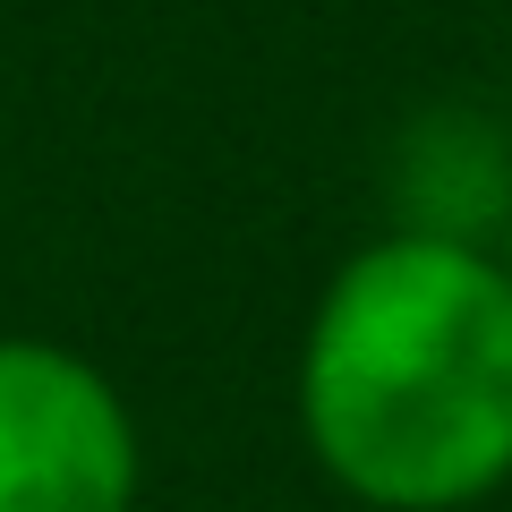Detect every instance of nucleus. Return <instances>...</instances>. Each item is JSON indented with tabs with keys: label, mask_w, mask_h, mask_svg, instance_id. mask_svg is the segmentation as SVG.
Returning <instances> with one entry per match:
<instances>
[{
	"label": "nucleus",
	"mask_w": 512,
	"mask_h": 512,
	"mask_svg": "<svg viewBox=\"0 0 512 512\" xmlns=\"http://www.w3.org/2000/svg\"><path fill=\"white\" fill-rule=\"evenodd\" d=\"M299 436L367 512H470L512 487V274L461 231L350 248L299 333Z\"/></svg>",
	"instance_id": "obj_1"
},
{
	"label": "nucleus",
	"mask_w": 512,
	"mask_h": 512,
	"mask_svg": "<svg viewBox=\"0 0 512 512\" xmlns=\"http://www.w3.org/2000/svg\"><path fill=\"white\" fill-rule=\"evenodd\" d=\"M146 436L128 393L69 342L0 333V512H137Z\"/></svg>",
	"instance_id": "obj_2"
},
{
	"label": "nucleus",
	"mask_w": 512,
	"mask_h": 512,
	"mask_svg": "<svg viewBox=\"0 0 512 512\" xmlns=\"http://www.w3.org/2000/svg\"><path fill=\"white\" fill-rule=\"evenodd\" d=\"M504 274H512V231H504Z\"/></svg>",
	"instance_id": "obj_3"
}]
</instances>
